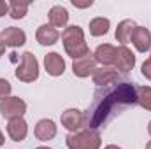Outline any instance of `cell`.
<instances>
[{
  "label": "cell",
  "instance_id": "cell-1",
  "mask_svg": "<svg viewBox=\"0 0 151 149\" xmlns=\"http://www.w3.org/2000/svg\"><path fill=\"white\" fill-rule=\"evenodd\" d=\"M137 104L135 86L130 82H113L109 86H102L93 95V102L83 114V126L86 130H99L114 119L127 107Z\"/></svg>",
  "mask_w": 151,
  "mask_h": 149
},
{
  "label": "cell",
  "instance_id": "cell-2",
  "mask_svg": "<svg viewBox=\"0 0 151 149\" xmlns=\"http://www.w3.org/2000/svg\"><path fill=\"white\" fill-rule=\"evenodd\" d=\"M62 40H63V47L67 51L69 56H72L74 60L86 56L90 53L88 44L84 42V34L81 27H67L62 34Z\"/></svg>",
  "mask_w": 151,
  "mask_h": 149
},
{
  "label": "cell",
  "instance_id": "cell-3",
  "mask_svg": "<svg viewBox=\"0 0 151 149\" xmlns=\"http://www.w3.org/2000/svg\"><path fill=\"white\" fill-rule=\"evenodd\" d=\"M67 146H69V149H99L100 148V135L91 130L70 133L67 137Z\"/></svg>",
  "mask_w": 151,
  "mask_h": 149
},
{
  "label": "cell",
  "instance_id": "cell-4",
  "mask_svg": "<svg viewBox=\"0 0 151 149\" xmlns=\"http://www.w3.org/2000/svg\"><path fill=\"white\" fill-rule=\"evenodd\" d=\"M16 77L23 82H34L39 77V63L32 53L21 54V63L16 70Z\"/></svg>",
  "mask_w": 151,
  "mask_h": 149
},
{
  "label": "cell",
  "instance_id": "cell-5",
  "mask_svg": "<svg viewBox=\"0 0 151 149\" xmlns=\"http://www.w3.org/2000/svg\"><path fill=\"white\" fill-rule=\"evenodd\" d=\"M25 111H27V104L18 97H5L4 100H0V112L7 119L21 117Z\"/></svg>",
  "mask_w": 151,
  "mask_h": 149
},
{
  "label": "cell",
  "instance_id": "cell-6",
  "mask_svg": "<svg viewBox=\"0 0 151 149\" xmlns=\"http://www.w3.org/2000/svg\"><path fill=\"white\" fill-rule=\"evenodd\" d=\"M135 65V56L127 46L116 47V60H114V69L121 72H130Z\"/></svg>",
  "mask_w": 151,
  "mask_h": 149
},
{
  "label": "cell",
  "instance_id": "cell-7",
  "mask_svg": "<svg viewBox=\"0 0 151 149\" xmlns=\"http://www.w3.org/2000/svg\"><path fill=\"white\" fill-rule=\"evenodd\" d=\"M72 70L77 77H88L90 74H93L97 70V60L91 53H88L86 56H81L74 60L72 63Z\"/></svg>",
  "mask_w": 151,
  "mask_h": 149
},
{
  "label": "cell",
  "instance_id": "cell-8",
  "mask_svg": "<svg viewBox=\"0 0 151 149\" xmlns=\"http://www.w3.org/2000/svg\"><path fill=\"white\" fill-rule=\"evenodd\" d=\"M7 133L9 137L14 140V142H21L27 133H28V125L23 117H16V119H9V125H7Z\"/></svg>",
  "mask_w": 151,
  "mask_h": 149
},
{
  "label": "cell",
  "instance_id": "cell-9",
  "mask_svg": "<svg viewBox=\"0 0 151 149\" xmlns=\"http://www.w3.org/2000/svg\"><path fill=\"white\" fill-rule=\"evenodd\" d=\"M130 40L134 42L135 49L141 51V53H146L151 47V34L148 28H142V27H135V30L132 32V37Z\"/></svg>",
  "mask_w": 151,
  "mask_h": 149
},
{
  "label": "cell",
  "instance_id": "cell-10",
  "mask_svg": "<svg viewBox=\"0 0 151 149\" xmlns=\"http://www.w3.org/2000/svg\"><path fill=\"white\" fill-rule=\"evenodd\" d=\"M27 40V35L21 28H16V27H9L2 32V42L5 46H11V47H18V46H23Z\"/></svg>",
  "mask_w": 151,
  "mask_h": 149
},
{
  "label": "cell",
  "instance_id": "cell-11",
  "mask_svg": "<svg viewBox=\"0 0 151 149\" xmlns=\"http://www.w3.org/2000/svg\"><path fill=\"white\" fill-rule=\"evenodd\" d=\"M93 82L97 86H109L113 82H118V70L111 69V67H106V69H97L93 72Z\"/></svg>",
  "mask_w": 151,
  "mask_h": 149
},
{
  "label": "cell",
  "instance_id": "cell-12",
  "mask_svg": "<svg viewBox=\"0 0 151 149\" xmlns=\"http://www.w3.org/2000/svg\"><path fill=\"white\" fill-rule=\"evenodd\" d=\"M44 65H46L47 74H51V75H62L63 70H65V62H63V58H62L58 53H49V54H46Z\"/></svg>",
  "mask_w": 151,
  "mask_h": 149
},
{
  "label": "cell",
  "instance_id": "cell-13",
  "mask_svg": "<svg viewBox=\"0 0 151 149\" xmlns=\"http://www.w3.org/2000/svg\"><path fill=\"white\" fill-rule=\"evenodd\" d=\"M35 37L40 46H53L60 37V32L56 28H53L51 25H42V27H39Z\"/></svg>",
  "mask_w": 151,
  "mask_h": 149
},
{
  "label": "cell",
  "instance_id": "cell-14",
  "mask_svg": "<svg viewBox=\"0 0 151 149\" xmlns=\"http://www.w3.org/2000/svg\"><path fill=\"white\" fill-rule=\"evenodd\" d=\"M62 125L70 130V132H76L83 126V114L77 109H67V111L62 114Z\"/></svg>",
  "mask_w": 151,
  "mask_h": 149
},
{
  "label": "cell",
  "instance_id": "cell-15",
  "mask_svg": "<svg viewBox=\"0 0 151 149\" xmlns=\"http://www.w3.org/2000/svg\"><path fill=\"white\" fill-rule=\"evenodd\" d=\"M95 60L102 65H114V60H116V47L111 44H102L97 47L95 51Z\"/></svg>",
  "mask_w": 151,
  "mask_h": 149
},
{
  "label": "cell",
  "instance_id": "cell-16",
  "mask_svg": "<svg viewBox=\"0 0 151 149\" xmlns=\"http://www.w3.org/2000/svg\"><path fill=\"white\" fill-rule=\"evenodd\" d=\"M56 135V126L51 119H40L35 125V137L39 140H51Z\"/></svg>",
  "mask_w": 151,
  "mask_h": 149
},
{
  "label": "cell",
  "instance_id": "cell-17",
  "mask_svg": "<svg viewBox=\"0 0 151 149\" xmlns=\"http://www.w3.org/2000/svg\"><path fill=\"white\" fill-rule=\"evenodd\" d=\"M67 21H69V12H67L65 7H62V5L51 7V11H49V23H51L53 28H63V27H67Z\"/></svg>",
  "mask_w": 151,
  "mask_h": 149
},
{
  "label": "cell",
  "instance_id": "cell-18",
  "mask_svg": "<svg viewBox=\"0 0 151 149\" xmlns=\"http://www.w3.org/2000/svg\"><path fill=\"white\" fill-rule=\"evenodd\" d=\"M135 23L132 21V19H125V21H121L119 25H118V28H116V39H118V42H121L123 46L127 44V42H130V37H132V32L135 30Z\"/></svg>",
  "mask_w": 151,
  "mask_h": 149
},
{
  "label": "cell",
  "instance_id": "cell-19",
  "mask_svg": "<svg viewBox=\"0 0 151 149\" xmlns=\"http://www.w3.org/2000/svg\"><path fill=\"white\" fill-rule=\"evenodd\" d=\"M109 30V19L106 18H95L90 21V34L95 35V37H100V35H106Z\"/></svg>",
  "mask_w": 151,
  "mask_h": 149
},
{
  "label": "cell",
  "instance_id": "cell-20",
  "mask_svg": "<svg viewBox=\"0 0 151 149\" xmlns=\"http://www.w3.org/2000/svg\"><path fill=\"white\" fill-rule=\"evenodd\" d=\"M27 11H28V2H25V0H12L9 4V14L14 19L23 18L27 14Z\"/></svg>",
  "mask_w": 151,
  "mask_h": 149
},
{
  "label": "cell",
  "instance_id": "cell-21",
  "mask_svg": "<svg viewBox=\"0 0 151 149\" xmlns=\"http://www.w3.org/2000/svg\"><path fill=\"white\" fill-rule=\"evenodd\" d=\"M135 93H137V104H139L141 107L151 111V88L135 86Z\"/></svg>",
  "mask_w": 151,
  "mask_h": 149
},
{
  "label": "cell",
  "instance_id": "cell-22",
  "mask_svg": "<svg viewBox=\"0 0 151 149\" xmlns=\"http://www.w3.org/2000/svg\"><path fill=\"white\" fill-rule=\"evenodd\" d=\"M11 93V82L5 79H0V100H4Z\"/></svg>",
  "mask_w": 151,
  "mask_h": 149
},
{
  "label": "cell",
  "instance_id": "cell-23",
  "mask_svg": "<svg viewBox=\"0 0 151 149\" xmlns=\"http://www.w3.org/2000/svg\"><path fill=\"white\" fill-rule=\"evenodd\" d=\"M142 75L151 79V58L148 62H144V65H142Z\"/></svg>",
  "mask_w": 151,
  "mask_h": 149
},
{
  "label": "cell",
  "instance_id": "cell-24",
  "mask_svg": "<svg viewBox=\"0 0 151 149\" xmlns=\"http://www.w3.org/2000/svg\"><path fill=\"white\" fill-rule=\"evenodd\" d=\"M5 12H9V4L0 0V16H5Z\"/></svg>",
  "mask_w": 151,
  "mask_h": 149
},
{
  "label": "cell",
  "instance_id": "cell-25",
  "mask_svg": "<svg viewBox=\"0 0 151 149\" xmlns=\"http://www.w3.org/2000/svg\"><path fill=\"white\" fill-rule=\"evenodd\" d=\"M72 4H74L76 7H90L93 2H91V0H88V2H77V0H72Z\"/></svg>",
  "mask_w": 151,
  "mask_h": 149
},
{
  "label": "cell",
  "instance_id": "cell-26",
  "mask_svg": "<svg viewBox=\"0 0 151 149\" xmlns=\"http://www.w3.org/2000/svg\"><path fill=\"white\" fill-rule=\"evenodd\" d=\"M4 51H5V44H4V42H0V56L4 54Z\"/></svg>",
  "mask_w": 151,
  "mask_h": 149
},
{
  "label": "cell",
  "instance_id": "cell-27",
  "mask_svg": "<svg viewBox=\"0 0 151 149\" xmlns=\"http://www.w3.org/2000/svg\"><path fill=\"white\" fill-rule=\"evenodd\" d=\"M106 149H121V148H118V146H107Z\"/></svg>",
  "mask_w": 151,
  "mask_h": 149
},
{
  "label": "cell",
  "instance_id": "cell-28",
  "mask_svg": "<svg viewBox=\"0 0 151 149\" xmlns=\"http://www.w3.org/2000/svg\"><path fill=\"white\" fill-rule=\"evenodd\" d=\"M4 144V135H2V132H0V146Z\"/></svg>",
  "mask_w": 151,
  "mask_h": 149
},
{
  "label": "cell",
  "instance_id": "cell-29",
  "mask_svg": "<svg viewBox=\"0 0 151 149\" xmlns=\"http://www.w3.org/2000/svg\"><path fill=\"white\" fill-rule=\"evenodd\" d=\"M146 149H151V140L148 142V144H146Z\"/></svg>",
  "mask_w": 151,
  "mask_h": 149
},
{
  "label": "cell",
  "instance_id": "cell-30",
  "mask_svg": "<svg viewBox=\"0 0 151 149\" xmlns=\"http://www.w3.org/2000/svg\"><path fill=\"white\" fill-rule=\"evenodd\" d=\"M148 132H150V135H151V121H150V125H148Z\"/></svg>",
  "mask_w": 151,
  "mask_h": 149
},
{
  "label": "cell",
  "instance_id": "cell-31",
  "mask_svg": "<svg viewBox=\"0 0 151 149\" xmlns=\"http://www.w3.org/2000/svg\"><path fill=\"white\" fill-rule=\"evenodd\" d=\"M37 149H51V148H44V146H42V148H37Z\"/></svg>",
  "mask_w": 151,
  "mask_h": 149
}]
</instances>
